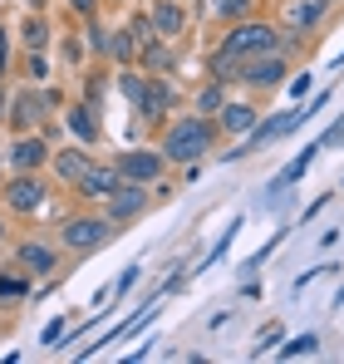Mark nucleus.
I'll use <instances>...</instances> for the list:
<instances>
[{
    "label": "nucleus",
    "mask_w": 344,
    "mask_h": 364,
    "mask_svg": "<svg viewBox=\"0 0 344 364\" xmlns=\"http://www.w3.org/2000/svg\"><path fill=\"white\" fill-rule=\"evenodd\" d=\"M271 45H276V30H271V25H241V30H231L222 55H217V74H231V60L261 55V50H271Z\"/></svg>",
    "instance_id": "obj_1"
},
{
    "label": "nucleus",
    "mask_w": 344,
    "mask_h": 364,
    "mask_svg": "<svg viewBox=\"0 0 344 364\" xmlns=\"http://www.w3.org/2000/svg\"><path fill=\"white\" fill-rule=\"evenodd\" d=\"M207 143H212L207 123L187 119L182 128H172V133H168V158H177V163H192V158H202V153H207Z\"/></svg>",
    "instance_id": "obj_2"
},
{
    "label": "nucleus",
    "mask_w": 344,
    "mask_h": 364,
    "mask_svg": "<svg viewBox=\"0 0 344 364\" xmlns=\"http://www.w3.org/2000/svg\"><path fill=\"white\" fill-rule=\"evenodd\" d=\"M99 242H104V222H94V217H79V222L64 227V246L89 251V246H99Z\"/></svg>",
    "instance_id": "obj_3"
},
{
    "label": "nucleus",
    "mask_w": 344,
    "mask_h": 364,
    "mask_svg": "<svg viewBox=\"0 0 344 364\" xmlns=\"http://www.w3.org/2000/svg\"><path fill=\"white\" fill-rule=\"evenodd\" d=\"M118 168H123V178H133V182H153L163 173V158L158 153H128Z\"/></svg>",
    "instance_id": "obj_4"
},
{
    "label": "nucleus",
    "mask_w": 344,
    "mask_h": 364,
    "mask_svg": "<svg viewBox=\"0 0 344 364\" xmlns=\"http://www.w3.org/2000/svg\"><path fill=\"white\" fill-rule=\"evenodd\" d=\"M281 69H286V64L276 60V55H266V60H261V55H256V60L246 64V69H241V74H246V79H251V84H276V79H281Z\"/></svg>",
    "instance_id": "obj_5"
},
{
    "label": "nucleus",
    "mask_w": 344,
    "mask_h": 364,
    "mask_svg": "<svg viewBox=\"0 0 344 364\" xmlns=\"http://www.w3.org/2000/svg\"><path fill=\"white\" fill-rule=\"evenodd\" d=\"M79 187H84L89 197H109V192H114V187H118V173H109V168H89Z\"/></svg>",
    "instance_id": "obj_6"
},
{
    "label": "nucleus",
    "mask_w": 344,
    "mask_h": 364,
    "mask_svg": "<svg viewBox=\"0 0 344 364\" xmlns=\"http://www.w3.org/2000/svg\"><path fill=\"white\" fill-rule=\"evenodd\" d=\"M40 197H45V192H40V182H35V178H20L15 187H10V207H20V212L40 207Z\"/></svg>",
    "instance_id": "obj_7"
},
{
    "label": "nucleus",
    "mask_w": 344,
    "mask_h": 364,
    "mask_svg": "<svg viewBox=\"0 0 344 364\" xmlns=\"http://www.w3.org/2000/svg\"><path fill=\"white\" fill-rule=\"evenodd\" d=\"M109 197H114V202H109V207H114V217H133V212H143V187H123V192H109Z\"/></svg>",
    "instance_id": "obj_8"
},
{
    "label": "nucleus",
    "mask_w": 344,
    "mask_h": 364,
    "mask_svg": "<svg viewBox=\"0 0 344 364\" xmlns=\"http://www.w3.org/2000/svg\"><path fill=\"white\" fill-rule=\"evenodd\" d=\"M40 158H45V143H40V138H20V143L10 148V163H15V168H35Z\"/></svg>",
    "instance_id": "obj_9"
},
{
    "label": "nucleus",
    "mask_w": 344,
    "mask_h": 364,
    "mask_svg": "<svg viewBox=\"0 0 344 364\" xmlns=\"http://www.w3.org/2000/svg\"><path fill=\"white\" fill-rule=\"evenodd\" d=\"M20 266H25V271H50V266H55V256H50L45 246L25 242V246H20Z\"/></svg>",
    "instance_id": "obj_10"
},
{
    "label": "nucleus",
    "mask_w": 344,
    "mask_h": 364,
    "mask_svg": "<svg viewBox=\"0 0 344 364\" xmlns=\"http://www.w3.org/2000/svg\"><path fill=\"white\" fill-rule=\"evenodd\" d=\"M55 168H59V178L84 182V173H89V158H79V153H59V158H55Z\"/></svg>",
    "instance_id": "obj_11"
},
{
    "label": "nucleus",
    "mask_w": 344,
    "mask_h": 364,
    "mask_svg": "<svg viewBox=\"0 0 344 364\" xmlns=\"http://www.w3.org/2000/svg\"><path fill=\"white\" fill-rule=\"evenodd\" d=\"M222 123H227L231 133H246V128H256V109H251V104H231Z\"/></svg>",
    "instance_id": "obj_12"
},
{
    "label": "nucleus",
    "mask_w": 344,
    "mask_h": 364,
    "mask_svg": "<svg viewBox=\"0 0 344 364\" xmlns=\"http://www.w3.org/2000/svg\"><path fill=\"white\" fill-rule=\"evenodd\" d=\"M153 25H158V30H163V35H177V30H182V10H177V5H158V10H153Z\"/></svg>",
    "instance_id": "obj_13"
},
{
    "label": "nucleus",
    "mask_w": 344,
    "mask_h": 364,
    "mask_svg": "<svg viewBox=\"0 0 344 364\" xmlns=\"http://www.w3.org/2000/svg\"><path fill=\"white\" fill-rule=\"evenodd\" d=\"M10 119H15V128H25V123H35V119H40V99H30V94H20V99H15V114H10Z\"/></svg>",
    "instance_id": "obj_14"
},
{
    "label": "nucleus",
    "mask_w": 344,
    "mask_h": 364,
    "mask_svg": "<svg viewBox=\"0 0 344 364\" xmlns=\"http://www.w3.org/2000/svg\"><path fill=\"white\" fill-rule=\"evenodd\" d=\"M315 345H320L315 335H300V340H290V345H281V355H286V360H295V355H315Z\"/></svg>",
    "instance_id": "obj_15"
},
{
    "label": "nucleus",
    "mask_w": 344,
    "mask_h": 364,
    "mask_svg": "<svg viewBox=\"0 0 344 364\" xmlns=\"http://www.w3.org/2000/svg\"><path fill=\"white\" fill-rule=\"evenodd\" d=\"M69 123H74V133H79V138H89V143H94V119H89L84 109H74V114H69Z\"/></svg>",
    "instance_id": "obj_16"
},
{
    "label": "nucleus",
    "mask_w": 344,
    "mask_h": 364,
    "mask_svg": "<svg viewBox=\"0 0 344 364\" xmlns=\"http://www.w3.org/2000/svg\"><path fill=\"white\" fill-rule=\"evenodd\" d=\"M290 20H295V25H315V20H320V5H295Z\"/></svg>",
    "instance_id": "obj_17"
},
{
    "label": "nucleus",
    "mask_w": 344,
    "mask_h": 364,
    "mask_svg": "<svg viewBox=\"0 0 344 364\" xmlns=\"http://www.w3.org/2000/svg\"><path fill=\"white\" fill-rule=\"evenodd\" d=\"M143 60H148V64H158V69H168V50H158V45H148V50H143Z\"/></svg>",
    "instance_id": "obj_18"
},
{
    "label": "nucleus",
    "mask_w": 344,
    "mask_h": 364,
    "mask_svg": "<svg viewBox=\"0 0 344 364\" xmlns=\"http://www.w3.org/2000/svg\"><path fill=\"white\" fill-rule=\"evenodd\" d=\"M276 340H281V325H266V330H261V350H271ZM261 350H256V355H261Z\"/></svg>",
    "instance_id": "obj_19"
},
{
    "label": "nucleus",
    "mask_w": 344,
    "mask_h": 364,
    "mask_svg": "<svg viewBox=\"0 0 344 364\" xmlns=\"http://www.w3.org/2000/svg\"><path fill=\"white\" fill-rule=\"evenodd\" d=\"M25 40L40 50V45H45V25H25Z\"/></svg>",
    "instance_id": "obj_20"
},
{
    "label": "nucleus",
    "mask_w": 344,
    "mask_h": 364,
    "mask_svg": "<svg viewBox=\"0 0 344 364\" xmlns=\"http://www.w3.org/2000/svg\"><path fill=\"white\" fill-rule=\"evenodd\" d=\"M133 281H138V266H128V271H123V276H118V296H123V291H128V286H133Z\"/></svg>",
    "instance_id": "obj_21"
},
{
    "label": "nucleus",
    "mask_w": 344,
    "mask_h": 364,
    "mask_svg": "<svg viewBox=\"0 0 344 364\" xmlns=\"http://www.w3.org/2000/svg\"><path fill=\"white\" fill-rule=\"evenodd\" d=\"M74 5H79V10H94V0H74Z\"/></svg>",
    "instance_id": "obj_22"
},
{
    "label": "nucleus",
    "mask_w": 344,
    "mask_h": 364,
    "mask_svg": "<svg viewBox=\"0 0 344 364\" xmlns=\"http://www.w3.org/2000/svg\"><path fill=\"white\" fill-rule=\"evenodd\" d=\"M0 64H5V30H0Z\"/></svg>",
    "instance_id": "obj_23"
}]
</instances>
